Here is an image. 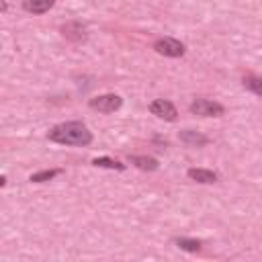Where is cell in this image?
I'll return each instance as SVG.
<instances>
[{
	"instance_id": "obj_1",
	"label": "cell",
	"mask_w": 262,
	"mask_h": 262,
	"mask_svg": "<svg viewBox=\"0 0 262 262\" xmlns=\"http://www.w3.org/2000/svg\"><path fill=\"white\" fill-rule=\"evenodd\" d=\"M47 137L61 145H88L92 141V133L88 131V127L82 121L59 123L49 131Z\"/></svg>"
},
{
	"instance_id": "obj_2",
	"label": "cell",
	"mask_w": 262,
	"mask_h": 262,
	"mask_svg": "<svg viewBox=\"0 0 262 262\" xmlns=\"http://www.w3.org/2000/svg\"><path fill=\"white\" fill-rule=\"evenodd\" d=\"M223 104L209 100V98H196L190 102V113L199 117H221L223 115Z\"/></svg>"
},
{
	"instance_id": "obj_3",
	"label": "cell",
	"mask_w": 262,
	"mask_h": 262,
	"mask_svg": "<svg viewBox=\"0 0 262 262\" xmlns=\"http://www.w3.org/2000/svg\"><path fill=\"white\" fill-rule=\"evenodd\" d=\"M88 104H90V108H94L98 113H115L117 108H121L123 98L119 94H100V96L90 98Z\"/></svg>"
},
{
	"instance_id": "obj_4",
	"label": "cell",
	"mask_w": 262,
	"mask_h": 262,
	"mask_svg": "<svg viewBox=\"0 0 262 262\" xmlns=\"http://www.w3.org/2000/svg\"><path fill=\"white\" fill-rule=\"evenodd\" d=\"M154 49L166 57H180L184 55V45L178 41V39H172V37H162L154 43Z\"/></svg>"
},
{
	"instance_id": "obj_5",
	"label": "cell",
	"mask_w": 262,
	"mask_h": 262,
	"mask_svg": "<svg viewBox=\"0 0 262 262\" xmlns=\"http://www.w3.org/2000/svg\"><path fill=\"white\" fill-rule=\"evenodd\" d=\"M149 113L156 115L158 119H164V121H174L176 119V106L170 102V100H164V98H158L149 104Z\"/></svg>"
},
{
	"instance_id": "obj_6",
	"label": "cell",
	"mask_w": 262,
	"mask_h": 262,
	"mask_svg": "<svg viewBox=\"0 0 262 262\" xmlns=\"http://www.w3.org/2000/svg\"><path fill=\"white\" fill-rule=\"evenodd\" d=\"M61 33H63V37H68V39H74V41H82V39H86V27L82 25V23H68V25H63L61 27Z\"/></svg>"
},
{
	"instance_id": "obj_7",
	"label": "cell",
	"mask_w": 262,
	"mask_h": 262,
	"mask_svg": "<svg viewBox=\"0 0 262 262\" xmlns=\"http://www.w3.org/2000/svg\"><path fill=\"white\" fill-rule=\"evenodd\" d=\"M180 141H184V143H188V145L201 147V145H207V143H209V137L203 135V133H199V131L184 129V131H180Z\"/></svg>"
},
{
	"instance_id": "obj_8",
	"label": "cell",
	"mask_w": 262,
	"mask_h": 262,
	"mask_svg": "<svg viewBox=\"0 0 262 262\" xmlns=\"http://www.w3.org/2000/svg\"><path fill=\"white\" fill-rule=\"evenodd\" d=\"M55 4V0H25L23 2V8L31 14H43L47 12L51 6Z\"/></svg>"
},
{
	"instance_id": "obj_9",
	"label": "cell",
	"mask_w": 262,
	"mask_h": 262,
	"mask_svg": "<svg viewBox=\"0 0 262 262\" xmlns=\"http://www.w3.org/2000/svg\"><path fill=\"white\" fill-rule=\"evenodd\" d=\"M188 178H192L194 182H203V184L217 182V174L211 172V170H205V168H190L188 170Z\"/></svg>"
},
{
	"instance_id": "obj_10",
	"label": "cell",
	"mask_w": 262,
	"mask_h": 262,
	"mask_svg": "<svg viewBox=\"0 0 262 262\" xmlns=\"http://www.w3.org/2000/svg\"><path fill=\"white\" fill-rule=\"evenodd\" d=\"M129 164H133V166H137L139 170H149V172H154V170H158V160L156 158H149V156H129Z\"/></svg>"
},
{
	"instance_id": "obj_11",
	"label": "cell",
	"mask_w": 262,
	"mask_h": 262,
	"mask_svg": "<svg viewBox=\"0 0 262 262\" xmlns=\"http://www.w3.org/2000/svg\"><path fill=\"white\" fill-rule=\"evenodd\" d=\"M174 244L180 248V250H186V252H199L203 242L201 239H190V237H176Z\"/></svg>"
},
{
	"instance_id": "obj_12",
	"label": "cell",
	"mask_w": 262,
	"mask_h": 262,
	"mask_svg": "<svg viewBox=\"0 0 262 262\" xmlns=\"http://www.w3.org/2000/svg\"><path fill=\"white\" fill-rule=\"evenodd\" d=\"M92 164L100 166V168H111V170H125V164L111 160V158H96V160H92Z\"/></svg>"
},
{
	"instance_id": "obj_13",
	"label": "cell",
	"mask_w": 262,
	"mask_h": 262,
	"mask_svg": "<svg viewBox=\"0 0 262 262\" xmlns=\"http://www.w3.org/2000/svg\"><path fill=\"white\" fill-rule=\"evenodd\" d=\"M244 86L248 90H252L254 94L262 96V78H256V76H246L244 78Z\"/></svg>"
},
{
	"instance_id": "obj_14",
	"label": "cell",
	"mask_w": 262,
	"mask_h": 262,
	"mask_svg": "<svg viewBox=\"0 0 262 262\" xmlns=\"http://www.w3.org/2000/svg\"><path fill=\"white\" fill-rule=\"evenodd\" d=\"M57 174H61V170H43V172L31 174V182H45V180H51Z\"/></svg>"
}]
</instances>
